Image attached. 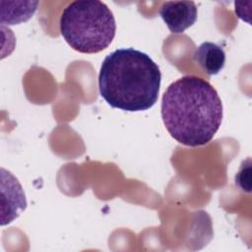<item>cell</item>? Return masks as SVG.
<instances>
[{
    "label": "cell",
    "instance_id": "1",
    "mask_svg": "<svg viewBox=\"0 0 252 252\" xmlns=\"http://www.w3.org/2000/svg\"><path fill=\"white\" fill-rule=\"evenodd\" d=\"M160 110L170 136L189 147L209 143L222 120V104L216 89L208 81L192 75L167 87Z\"/></svg>",
    "mask_w": 252,
    "mask_h": 252
},
{
    "label": "cell",
    "instance_id": "2",
    "mask_svg": "<svg viewBox=\"0 0 252 252\" xmlns=\"http://www.w3.org/2000/svg\"><path fill=\"white\" fill-rule=\"evenodd\" d=\"M161 74L158 66L145 52L119 48L107 55L99 70L101 97L112 107L143 111L158 100Z\"/></svg>",
    "mask_w": 252,
    "mask_h": 252
},
{
    "label": "cell",
    "instance_id": "3",
    "mask_svg": "<svg viewBox=\"0 0 252 252\" xmlns=\"http://www.w3.org/2000/svg\"><path fill=\"white\" fill-rule=\"evenodd\" d=\"M59 24L66 42L82 53H96L105 49L116 32L112 12L98 0L71 2L64 8Z\"/></svg>",
    "mask_w": 252,
    "mask_h": 252
},
{
    "label": "cell",
    "instance_id": "4",
    "mask_svg": "<svg viewBox=\"0 0 252 252\" xmlns=\"http://www.w3.org/2000/svg\"><path fill=\"white\" fill-rule=\"evenodd\" d=\"M159 15L172 33H181L195 24L198 10L193 1H165Z\"/></svg>",
    "mask_w": 252,
    "mask_h": 252
},
{
    "label": "cell",
    "instance_id": "5",
    "mask_svg": "<svg viewBox=\"0 0 252 252\" xmlns=\"http://www.w3.org/2000/svg\"><path fill=\"white\" fill-rule=\"evenodd\" d=\"M193 59L208 75H217L224 67L225 52L220 45L205 41L196 48Z\"/></svg>",
    "mask_w": 252,
    "mask_h": 252
},
{
    "label": "cell",
    "instance_id": "6",
    "mask_svg": "<svg viewBox=\"0 0 252 252\" xmlns=\"http://www.w3.org/2000/svg\"><path fill=\"white\" fill-rule=\"evenodd\" d=\"M37 1L8 2V8H2L1 22L8 25H17L28 21L37 9Z\"/></svg>",
    "mask_w": 252,
    "mask_h": 252
}]
</instances>
